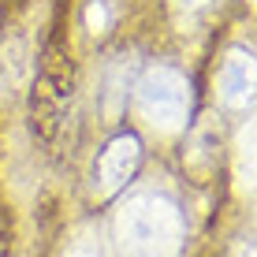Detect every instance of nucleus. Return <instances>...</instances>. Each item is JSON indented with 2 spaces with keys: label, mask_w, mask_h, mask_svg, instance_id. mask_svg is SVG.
I'll return each mask as SVG.
<instances>
[{
  "label": "nucleus",
  "mask_w": 257,
  "mask_h": 257,
  "mask_svg": "<svg viewBox=\"0 0 257 257\" xmlns=\"http://www.w3.org/2000/svg\"><path fill=\"white\" fill-rule=\"evenodd\" d=\"M116 238L127 257H175L183 246V212L161 194H138L119 209Z\"/></svg>",
  "instance_id": "nucleus-1"
},
{
  "label": "nucleus",
  "mask_w": 257,
  "mask_h": 257,
  "mask_svg": "<svg viewBox=\"0 0 257 257\" xmlns=\"http://www.w3.org/2000/svg\"><path fill=\"white\" fill-rule=\"evenodd\" d=\"M138 112L157 131H179L190 112V82L175 67H149L138 78Z\"/></svg>",
  "instance_id": "nucleus-2"
},
{
  "label": "nucleus",
  "mask_w": 257,
  "mask_h": 257,
  "mask_svg": "<svg viewBox=\"0 0 257 257\" xmlns=\"http://www.w3.org/2000/svg\"><path fill=\"white\" fill-rule=\"evenodd\" d=\"M142 164V146L135 135H119L104 146L101 161H97V190L101 194H116L119 187H127L135 179Z\"/></svg>",
  "instance_id": "nucleus-3"
},
{
  "label": "nucleus",
  "mask_w": 257,
  "mask_h": 257,
  "mask_svg": "<svg viewBox=\"0 0 257 257\" xmlns=\"http://www.w3.org/2000/svg\"><path fill=\"white\" fill-rule=\"evenodd\" d=\"M220 97L227 108H246L253 101V56L246 49H231L220 64Z\"/></svg>",
  "instance_id": "nucleus-4"
},
{
  "label": "nucleus",
  "mask_w": 257,
  "mask_h": 257,
  "mask_svg": "<svg viewBox=\"0 0 257 257\" xmlns=\"http://www.w3.org/2000/svg\"><path fill=\"white\" fill-rule=\"evenodd\" d=\"M86 26H90L93 34H101L104 26H108V8H104V0H93V4L86 8Z\"/></svg>",
  "instance_id": "nucleus-5"
},
{
  "label": "nucleus",
  "mask_w": 257,
  "mask_h": 257,
  "mask_svg": "<svg viewBox=\"0 0 257 257\" xmlns=\"http://www.w3.org/2000/svg\"><path fill=\"white\" fill-rule=\"evenodd\" d=\"M187 8H201V4H209V0H183Z\"/></svg>",
  "instance_id": "nucleus-6"
},
{
  "label": "nucleus",
  "mask_w": 257,
  "mask_h": 257,
  "mask_svg": "<svg viewBox=\"0 0 257 257\" xmlns=\"http://www.w3.org/2000/svg\"><path fill=\"white\" fill-rule=\"evenodd\" d=\"M71 257H97V253H90V250H75Z\"/></svg>",
  "instance_id": "nucleus-7"
}]
</instances>
